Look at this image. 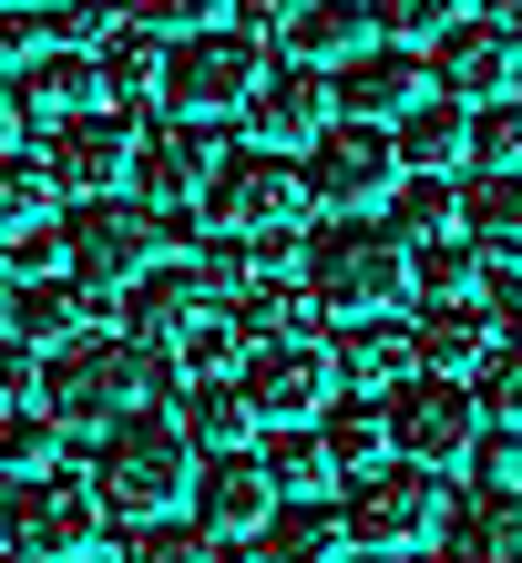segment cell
Segmentation results:
<instances>
[{
	"label": "cell",
	"mask_w": 522,
	"mask_h": 563,
	"mask_svg": "<svg viewBox=\"0 0 522 563\" xmlns=\"http://www.w3.org/2000/svg\"><path fill=\"white\" fill-rule=\"evenodd\" d=\"M175 389V349L165 339H123V328H82L42 358V410L62 430H113L123 410Z\"/></svg>",
	"instance_id": "obj_1"
},
{
	"label": "cell",
	"mask_w": 522,
	"mask_h": 563,
	"mask_svg": "<svg viewBox=\"0 0 522 563\" xmlns=\"http://www.w3.org/2000/svg\"><path fill=\"white\" fill-rule=\"evenodd\" d=\"M92 492H103V512L113 522H154V512H185V492H195V451L185 441V420L165 410H123L113 430H92Z\"/></svg>",
	"instance_id": "obj_2"
},
{
	"label": "cell",
	"mask_w": 522,
	"mask_h": 563,
	"mask_svg": "<svg viewBox=\"0 0 522 563\" xmlns=\"http://www.w3.org/2000/svg\"><path fill=\"white\" fill-rule=\"evenodd\" d=\"M298 287L318 297V318H379L410 297V246L369 216H329L298 236Z\"/></svg>",
	"instance_id": "obj_3"
},
{
	"label": "cell",
	"mask_w": 522,
	"mask_h": 563,
	"mask_svg": "<svg viewBox=\"0 0 522 563\" xmlns=\"http://www.w3.org/2000/svg\"><path fill=\"white\" fill-rule=\"evenodd\" d=\"M165 246V216L144 206V195H82V206H62V277L92 287V297H123Z\"/></svg>",
	"instance_id": "obj_4"
},
{
	"label": "cell",
	"mask_w": 522,
	"mask_h": 563,
	"mask_svg": "<svg viewBox=\"0 0 522 563\" xmlns=\"http://www.w3.org/2000/svg\"><path fill=\"white\" fill-rule=\"evenodd\" d=\"M338 522H348L358 553H410V543H431L441 522H451V472L389 451V461H369V472H348Z\"/></svg>",
	"instance_id": "obj_5"
},
{
	"label": "cell",
	"mask_w": 522,
	"mask_h": 563,
	"mask_svg": "<svg viewBox=\"0 0 522 563\" xmlns=\"http://www.w3.org/2000/svg\"><path fill=\"white\" fill-rule=\"evenodd\" d=\"M0 543H11L21 563H82L92 543H103V492H92V472H21L11 492H0Z\"/></svg>",
	"instance_id": "obj_6"
},
{
	"label": "cell",
	"mask_w": 522,
	"mask_h": 563,
	"mask_svg": "<svg viewBox=\"0 0 522 563\" xmlns=\"http://www.w3.org/2000/svg\"><path fill=\"white\" fill-rule=\"evenodd\" d=\"M195 216H206L215 236H298L308 175H298L277 144H225L215 175H206V195H195Z\"/></svg>",
	"instance_id": "obj_7"
},
{
	"label": "cell",
	"mask_w": 522,
	"mask_h": 563,
	"mask_svg": "<svg viewBox=\"0 0 522 563\" xmlns=\"http://www.w3.org/2000/svg\"><path fill=\"white\" fill-rule=\"evenodd\" d=\"M256 82H267V42H256V31H236V21L165 42V113H185V123L246 113V92H256Z\"/></svg>",
	"instance_id": "obj_8"
},
{
	"label": "cell",
	"mask_w": 522,
	"mask_h": 563,
	"mask_svg": "<svg viewBox=\"0 0 522 563\" xmlns=\"http://www.w3.org/2000/svg\"><path fill=\"white\" fill-rule=\"evenodd\" d=\"M298 175H308V206H329V216H369V206H389V185H400V144H389V123L329 113Z\"/></svg>",
	"instance_id": "obj_9"
},
{
	"label": "cell",
	"mask_w": 522,
	"mask_h": 563,
	"mask_svg": "<svg viewBox=\"0 0 522 563\" xmlns=\"http://www.w3.org/2000/svg\"><path fill=\"white\" fill-rule=\"evenodd\" d=\"M379 420H389V451H400V461H431V472L471 461V441H481L471 379H441V369L389 379V389H379Z\"/></svg>",
	"instance_id": "obj_10"
},
{
	"label": "cell",
	"mask_w": 522,
	"mask_h": 563,
	"mask_svg": "<svg viewBox=\"0 0 522 563\" xmlns=\"http://www.w3.org/2000/svg\"><path fill=\"white\" fill-rule=\"evenodd\" d=\"M134 134L144 123L123 113V103H92V113H62L42 123V175L62 206H82V195H123L134 185Z\"/></svg>",
	"instance_id": "obj_11"
},
{
	"label": "cell",
	"mask_w": 522,
	"mask_h": 563,
	"mask_svg": "<svg viewBox=\"0 0 522 563\" xmlns=\"http://www.w3.org/2000/svg\"><path fill=\"white\" fill-rule=\"evenodd\" d=\"M236 389H246L256 430H308L318 410L338 400V358H329V339H256Z\"/></svg>",
	"instance_id": "obj_12"
},
{
	"label": "cell",
	"mask_w": 522,
	"mask_h": 563,
	"mask_svg": "<svg viewBox=\"0 0 522 563\" xmlns=\"http://www.w3.org/2000/svg\"><path fill=\"white\" fill-rule=\"evenodd\" d=\"M512 52H522V31L492 21V11H462L431 42V92H451V103H512Z\"/></svg>",
	"instance_id": "obj_13"
},
{
	"label": "cell",
	"mask_w": 522,
	"mask_h": 563,
	"mask_svg": "<svg viewBox=\"0 0 522 563\" xmlns=\"http://www.w3.org/2000/svg\"><path fill=\"white\" fill-rule=\"evenodd\" d=\"M0 267H21V277H42L62 267V195L42 175V154H0Z\"/></svg>",
	"instance_id": "obj_14"
},
{
	"label": "cell",
	"mask_w": 522,
	"mask_h": 563,
	"mask_svg": "<svg viewBox=\"0 0 522 563\" xmlns=\"http://www.w3.org/2000/svg\"><path fill=\"white\" fill-rule=\"evenodd\" d=\"M215 134L206 123H185V113H154L144 134H134V195L144 206H195L206 195V175H215Z\"/></svg>",
	"instance_id": "obj_15"
},
{
	"label": "cell",
	"mask_w": 522,
	"mask_h": 563,
	"mask_svg": "<svg viewBox=\"0 0 522 563\" xmlns=\"http://www.w3.org/2000/svg\"><path fill=\"white\" fill-rule=\"evenodd\" d=\"M185 512L206 522L215 543L256 533V522L277 512V482H267V461H256V441H246V451H206V461H195V492H185Z\"/></svg>",
	"instance_id": "obj_16"
},
{
	"label": "cell",
	"mask_w": 522,
	"mask_h": 563,
	"mask_svg": "<svg viewBox=\"0 0 522 563\" xmlns=\"http://www.w3.org/2000/svg\"><path fill=\"white\" fill-rule=\"evenodd\" d=\"M338 113V92L329 73H308V62H287V73H267L246 92V144H277V154H308L318 144V123Z\"/></svg>",
	"instance_id": "obj_17"
},
{
	"label": "cell",
	"mask_w": 522,
	"mask_h": 563,
	"mask_svg": "<svg viewBox=\"0 0 522 563\" xmlns=\"http://www.w3.org/2000/svg\"><path fill=\"white\" fill-rule=\"evenodd\" d=\"M329 92H348V113L358 123H400L420 92H431V52L420 42H369L358 62H338V82Z\"/></svg>",
	"instance_id": "obj_18"
},
{
	"label": "cell",
	"mask_w": 522,
	"mask_h": 563,
	"mask_svg": "<svg viewBox=\"0 0 522 563\" xmlns=\"http://www.w3.org/2000/svg\"><path fill=\"white\" fill-rule=\"evenodd\" d=\"M410 349H420V369H441V379H471L481 358L502 349V328L481 297H431V308L410 318Z\"/></svg>",
	"instance_id": "obj_19"
},
{
	"label": "cell",
	"mask_w": 522,
	"mask_h": 563,
	"mask_svg": "<svg viewBox=\"0 0 522 563\" xmlns=\"http://www.w3.org/2000/svg\"><path fill=\"white\" fill-rule=\"evenodd\" d=\"M82 328H103V297H92V287H73V277H62V267H42V277H21L11 287V339L21 349H62V339H82Z\"/></svg>",
	"instance_id": "obj_20"
},
{
	"label": "cell",
	"mask_w": 522,
	"mask_h": 563,
	"mask_svg": "<svg viewBox=\"0 0 522 563\" xmlns=\"http://www.w3.org/2000/svg\"><path fill=\"white\" fill-rule=\"evenodd\" d=\"M441 563H522V482L462 492L451 522H441Z\"/></svg>",
	"instance_id": "obj_21"
},
{
	"label": "cell",
	"mask_w": 522,
	"mask_h": 563,
	"mask_svg": "<svg viewBox=\"0 0 522 563\" xmlns=\"http://www.w3.org/2000/svg\"><path fill=\"white\" fill-rule=\"evenodd\" d=\"M329 358H338V389H369V400H379V389L389 379H410L420 369V349H410V318H348V328H329Z\"/></svg>",
	"instance_id": "obj_22"
},
{
	"label": "cell",
	"mask_w": 522,
	"mask_h": 563,
	"mask_svg": "<svg viewBox=\"0 0 522 563\" xmlns=\"http://www.w3.org/2000/svg\"><path fill=\"white\" fill-rule=\"evenodd\" d=\"M195 308H215L206 267H185V256H154V267L123 287V339H175Z\"/></svg>",
	"instance_id": "obj_23"
},
{
	"label": "cell",
	"mask_w": 522,
	"mask_h": 563,
	"mask_svg": "<svg viewBox=\"0 0 522 563\" xmlns=\"http://www.w3.org/2000/svg\"><path fill=\"white\" fill-rule=\"evenodd\" d=\"M451 236H471L481 256H522V164L512 175H471L451 185Z\"/></svg>",
	"instance_id": "obj_24"
},
{
	"label": "cell",
	"mask_w": 522,
	"mask_h": 563,
	"mask_svg": "<svg viewBox=\"0 0 522 563\" xmlns=\"http://www.w3.org/2000/svg\"><path fill=\"white\" fill-rule=\"evenodd\" d=\"M389 144H400V175H451V164H471V103L420 92V103L389 123Z\"/></svg>",
	"instance_id": "obj_25"
},
{
	"label": "cell",
	"mask_w": 522,
	"mask_h": 563,
	"mask_svg": "<svg viewBox=\"0 0 522 563\" xmlns=\"http://www.w3.org/2000/svg\"><path fill=\"white\" fill-rule=\"evenodd\" d=\"M379 42L369 0H298V21H287V52L308 62V73H338V62H358Z\"/></svg>",
	"instance_id": "obj_26"
},
{
	"label": "cell",
	"mask_w": 522,
	"mask_h": 563,
	"mask_svg": "<svg viewBox=\"0 0 522 563\" xmlns=\"http://www.w3.org/2000/svg\"><path fill=\"white\" fill-rule=\"evenodd\" d=\"M92 62H103V103H165V31H144V21H113L103 42H92Z\"/></svg>",
	"instance_id": "obj_27"
},
{
	"label": "cell",
	"mask_w": 522,
	"mask_h": 563,
	"mask_svg": "<svg viewBox=\"0 0 522 563\" xmlns=\"http://www.w3.org/2000/svg\"><path fill=\"white\" fill-rule=\"evenodd\" d=\"M338 553H348L338 503H277L256 522V563H338Z\"/></svg>",
	"instance_id": "obj_28"
},
{
	"label": "cell",
	"mask_w": 522,
	"mask_h": 563,
	"mask_svg": "<svg viewBox=\"0 0 522 563\" xmlns=\"http://www.w3.org/2000/svg\"><path fill=\"white\" fill-rule=\"evenodd\" d=\"M21 103H31V123L92 113V103H103V62H92V52H42V62H21Z\"/></svg>",
	"instance_id": "obj_29"
},
{
	"label": "cell",
	"mask_w": 522,
	"mask_h": 563,
	"mask_svg": "<svg viewBox=\"0 0 522 563\" xmlns=\"http://www.w3.org/2000/svg\"><path fill=\"white\" fill-rule=\"evenodd\" d=\"M318 451H329V472H338V482H348V472H369V461H389V420H379L369 389H348V400L318 410Z\"/></svg>",
	"instance_id": "obj_30"
},
{
	"label": "cell",
	"mask_w": 522,
	"mask_h": 563,
	"mask_svg": "<svg viewBox=\"0 0 522 563\" xmlns=\"http://www.w3.org/2000/svg\"><path fill=\"white\" fill-rule=\"evenodd\" d=\"M165 349H175L185 379H236V369H246V328H236V308H225V297H215V308H195Z\"/></svg>",
	"instance_id": "obj_31"
},
{
	"label": "cell",
	"mask_w": 522,
	"mask_h": 563,
	"mask_svg": "<svg viewBox=\"0 0 522 563\" xmlns=\"http://www.w3.org/2000/svg\"><path fill=\"white\" fill-rule=\"evenodd\" d=\"M256 461H267V482H277V503H329V451H318V420L308 430H256Z\"/></svg>",
	"instance_id": "obj_32"
},
{
	"label": "cell",
	"mask_w": 522,
	"mask_h": 563,
	"mask_svg": "<svg viewBox=\"0 0 522 563\" xmlns=\"http://www.w3.org/2000/svg\"><path fill=\"white\" fill-rule=\"evenodd\" d=\"M185 441H195V451H246V441H256L246 389H236V379H195V389H185Z\"/></svg>",
	"instance_id": "obj_33"
},
{
	"label": "cell",
	"mask_w": 522,
	"mask_h": 563,
	"mask_svg": "<svg viewBox=\"0 0 522 563\" xmlns=\"http://www.w3.org/2000/svg\"><path fill=\"white\" fill-rule=\"evenodd\" d=\"M410 287H420V308H431V297H471L481 287V246L471 236H420L410 246Z\"/></svg>",
	"instance_id": "obj_34"
},
{
	"label": "cell",
	"mask_w": 522,
	"mask_h": 563,
	"mask_svg": "<svg viewBox=\"0 0 522 563\" xmlns=\"http://www.w3.org/2000/svg\"><path fill=\"white\" fill-rule=\"evenodd\" d=\"M52 451H62V420L42 400H0V472H52Z\"/></svg>",
	"instance_id": "obj_35"
},
{
	"label": "cell",
	"mask_w": 522,
	"mask_h": 563,
	"mask_svg": "<svg viewBox=\"0 0 522 563\" xmlns=\"http://www.w3.org/2000/svg\"><path fill=\"white\" fill-rule=\"evenodd\" d=\"M389 236H400V246L451 236V175H400V185H389Z\"/></svg>",
	"instance_id": "obj_36"
},
{
	"label": "cell",
	"mask_w": 522,
	"mask_h": 563,
	"mask_svg": "<svg viewBox=\"0 0 522 563\" xmlns=\"http://www.w3.org/2000/svg\"><path fill=\"white\" fill-rule=\"evenodd\" d=\"M123 563H215V533L195 512H154V522H134Z\"/></svg>",
	"instance_id": "obj_37"
},
{
	"label": "cell",
	"mask_w": 522,
	"mask_h": 563,
	"mask_svg": "<svg viewBox=\"0 0 522 563\" xmlns=\"http://www.w3.org/2000/svg\"><path fill=\"white\" fill-rule=\"evenodd\" d=\"M471 410H481V430H522V339H502L471 369Z\"/></svg>",
	"instance_id": "obj_38"
},
{
	"label": "cell",
	"mask_w": 522,
	"mask_h": 563,
	"mask_svg": "<svg viewBox=\"0 0 522 563\" xmlns=\"http://www.w3.org/2000/svg\"><path fill=\"white\" fill-rule=\"evenodd\" d=\"M462 11H471V0H369V21L389 31V42H420V52H431Z\"/></svg>",
	"instance_id": "obj_39"
},
{
	"label": "cell",
	"mask_w": 522,
	"mask_h": 563,
	"mask_svg": "<svg viewBox=\"0 0 522 563\" xmlns=\"http://www.w3.org/2000/svg\"><path fill=\"white\" fill-rule=\"evenodd\" d=\"M471 164L481 175H512L522 164V103H481L471 113Z\"/></svg>",
	"instance_id": "obj_40"
},
{
	"label": "cell",
	"mask_w": 522,
	"mask_h": 563,
	"mask_svg": "<svg viewBox=\"0 0 522 563\" xmlns=\"http://www.w3.org/2000/svg\"><path fill=\"white\" fill-rule=\"evenodd\" d=\"M481 308H492V328H502V339H512V328H522V256H481Z\"/></svg>",
	"instance_id": "obj_41"
},
{
	"label": "cell",
	"mask_w": 522,
	"mask_h": 563,
	"mask_svg": "<svg viewBox=\"0 0 522 563\" xmlns=\"http://www.w3.org/2000/svg\"><path fill=\"white\" fill-rule=\"evenodd\" d=\"M134 21L165 31V42H185V31H215L225 21V0H134Z\"/></svg>",
	"instance_id": "obj_42"
},
{
	"label": "cell",
	"mask_w": 522,
	"mask_h": 563,
	"mask_svg": "<svg viewBox=\"0 0 522 563\" xmlns=\"http://www.w3.org/2000/svg\"><path fill=\"white\" fill-rule=\"evenodd\" d=\"M52 52V21L31 11V0H11V11H0V62H42Z\"/></svg>",
	"instance_id": "obj_43"
},
{
	"label": "cell",
	"mask_w": 522,
	"mask_h": 563,
	"mask_svg": "<svg viewBox=\"0 0 522 563\" xmlns=\"http://www.w3.org/2000/svg\"><path fill=\"white\" fill-rule=\"evenodd\" d=\"M0 400H42V349H21L0 328Z\"/></svg>",
	"instance_id": "obj_44"
},
{
	"label": "cell",
	"mask_w": 522,
	"mask_h": 563,
	"mask_svg": "<svg viewBox=\"0 0 522 563\" xmlns=\"http://www.w3.org/2000/svg\"><path fill=\"white\" fill-rule=\"evenodd\" d=\"M225 21H236V31H287L298 0H225Z\"/></svg>",
	"instance_id": "obj_45"
},
{
	"label": "cell",
	"mask_w": 522,
	"mask_h": 563,
	"mask_svg": "<svg viewBox=\"0 0 522 563\" xmlns=\"http://www.w3.org/2000/svg\"><path fill=\"white\" fill-rule=\"evenodd\" d=\"M21 134H31V103H21V82H0V154H21Z\"/></svg>",
	"instance_id": "obj_46"
},
{
	"label": "cell",
	"mask_w": 522,
	"mask_h": 563,
	"mask_svg": "<svg viewBox=\"0 0 522 563\" xmlns=\"http://www.w3.org/2000/svg\"><path fill=\"white\" fill-rule=\"evenodd\" d=\"M11 287H21V277H11V267H0V328H11Z\"/></svg>",
	"instance_id": "obj_47"
},
{
	"label": "cell",
	"mask_w": 522,
	"mask_h": 563,
	"mask_svg": "<svg viewBox=\"0 0 522 563\" xmlns=\"http://www.w3.org/2000/svg\"><path fill=\"white\" fill-rule=\"evenodd\" d=\"M492 21H512V31H522V0H492Z\"/></svg>",
	"instance_id": "obj_48"
},
{
	"label": "cell",
	"mask_w": 522,
	"mask_h": 563,
	"mask_svg": "<svg viewBox=\"0 0 522 563\" xmlns=\"http://www.w3.org/2000/svg\"><path fill=\"white\" fill-rule=\"evenodd\" d=\"M369 563H431V553H420V543H410V553H369Z\"/></svg>",
	"instance_id": "obj_49"
},
{
	"label": "cell",
	"mask_w": 522,
	"mask_h": 563,
	"mask_svg": "<svg viewBox=\"0 0 522 563\" xmlns=\"http://www.w3.org/2000/svg\"><path fill=\"white\" fill-rule=\"evenodd\" d=\"M512 482H522V430H512Z\"/></svg>",
	"instance_id": "obj_50"
},
{
	"label": "cell",
	"mask_w": 522,
	"mask_h": 563,
	"mask_svg": "<svg viewBox=\"0 0 522 563\" xmlns=\"http://www.w3.org/2000/svg\"><path fill=\"white\" fill-rule=\"evenodd\" d=\"M512 92H522V52H512Z\"/></svg>",
	"instance_id": "obj_51"
},
{
	"label": "cell",
	"mask_w": 522,
	"mask_h": 563,
	"mask_svg": "<svg viewBox=\"0 0 522 563\" xmlns=\"http://www.w3.org/2000/svg\"><path fill=\"white\" fill-rule=\"evenodd\" d=\"M0 563H21V553H11V543H0Z\"/></svg>",
	"instance_id": "obj_52"
},
{
	"label": "cell",
	"mask_w": 522,
	"mask_h": 563,
	"mask_svg": "<svg viewBox=\"0 0 522 563\" xmlns=\"http://www.w3.org/2000/svg\"><path fill=\"white\" fill-rule=\"evenodd\" d=\"M0 11H11V0H0Z\"/></svg>",
	"instance_id": "obj_53"
},
{
	"label": "cell",
	"mask_w": 522,
	"mask_h": 563,
	"mask_svg": "<svg viewBox=\"0 0 522 563\" xmlns=\"http://www.w3.org/2000/svg\"><path fill=\"white\" fill-rule=\"evenodd\" d=\"M82 563H92V553H82Z\"/></svg>",
	"instance_id": "obj_54"
}]
</instances>
